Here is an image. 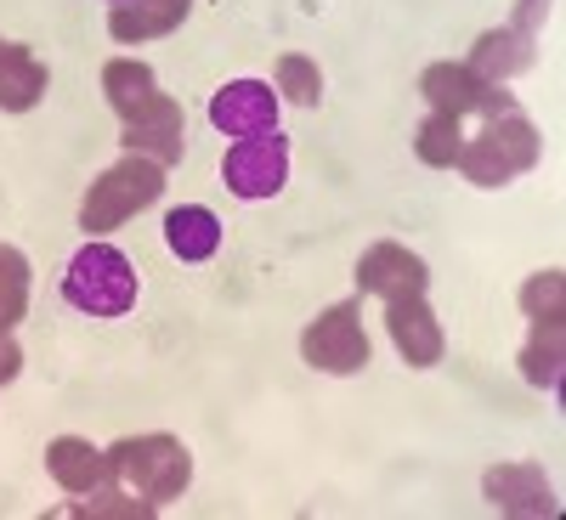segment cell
<instances>
[{
	"instance_id": "cell-2",
	"label": "cell",
	"mask_w": 566,
	"mask_h": 520,
	"mask_svg": "<svg viewBox=\"0 0 566 520\" xmlns=\"http://www.w3.org/2000/svg\"><path fill=\"white\" fill-rule=\"evenodd\" d=\"M136 295H142V277L114 244H85L63 266V306L80 311V317L114 322L136 306Z\"/></svg>"
},
{
	"instance_id": "cell-18",
	"label": "cell",
	"mask_w": 566,
	"mask_h": 520,
	"mask_svg": "<svg viewBox=\"0 0 566 520\" xmlns=\"http://www.w3.org/2000/svg\"><path fill=\"white\" fill-rule=\"evenodd\" d=\"M272 91H283L295 108H317L323 103V74H317V63L312 57H301V52H283L277 57V85Z\"/></svg>"
},
{
	"instance_id": "cell-11",
	"label": "cell",
	"mask_w": 566,
	"mask_h": 520,
	"mask_svg": "<svg viewBox=\"0 0 566 520\" xmlns=\"http://www.w3.org/2000/svg\"><path fill=\"white\" fill-rule=\"evenodd\" d=\"M391 340H397V351L413 362V368H437L442 362V322L431 317V306H424L419 295H408V300H391Z\"/></svg>"
},
{
	"instance_id": "cell-3",
	"label": "cell",
	"mask_w": 566,
	"mask_h": 520,
	"mask_svg": "<svg viewBox=\"0 0 566 520\" xmlns=\"http://www.w3.org/2000/svg\"><path fill=\"white\" fill-rule=\"evenodd\" d=\"M159 193H165V165L148 159V153H125L114 170H103V181H91V193L80 204V226L85 232H114L136 210H148Z\"/></svg>"
},
{
	"instance_id": "cell-10",
	"label": "cell",
	"mask_w": 566,
	"mask_h": 520,
	"mask_svg": "<svg viewBox=\"0 0 566 520\" xmlns=\"http://www.w3.org/2000/svg\"><path fill=\"white\" fill-rule=\"evenodd\" d=\"M357 283H363L368 295H386V306H391V300L424 295V261L408 255L402 244H374L357 261Z\"/></svg>"
},
{
	"instance_id": "cell-5",
	"label": "cell",
	"mask_w": 566,
	"mask_h": 520,
	"mask_svg": "<svg viewBox=\"0 0 566 520\" xmlns=\"http://www.w3.org/2000/svg\"><path fill=\"white\" fill-rule=\"evenodd\" d=\"M476 187H504L510 176H522V170H533L538 165V130H533V119H522V114H504V125L493 119L470 148H459V159H453Z\"/></svg>"
},
{
	"instance_id": "cell-1",
	"label": "cell",
	"mask_w": 566,
	"mask_h": 520,
	"mask_svg": "<svg viewBox=\"0 0 566 520\" xmlns=\"http://www.w3.org/2000/svg\"><path fill=\"white\" fill-rule=\"evenodd\" d=\"M103 85H108L114 114L125 119V136L119 141H125L130 153H148L159 165H176L187 153V119L159 91V79H154L148 63H108L103 68Z\"/></svg>"
},
{
	"instance_id": "cell-8",
	"label": "cell",
	"mask_w": 566,
	"mask_h": 520,
	"mask_svg": "<svg viewBox=\"0 0 566 520\" xmlns=\"http://www.w3.org/2000/svg\"><path fill=\"white\" fill-rule=\"evenodd\" d=\"M210 125L221 136H232V141L277 130V91L266 79H227L210 97Z\"/></svg>"
},
{
	"instance_id": "cell-19",
	"label": "cell",
	"mask_w": 566,
	"mask_h": 520,
	"mask_svg": "<svg viewBox=\"0 0 566 520\" xmlns=\"http://www.w3.org/2000/svg\"><path fill=\"white\" fill-rule=\"evenodd\" d=\"M29 306V261L0 244V328H12Z\"/></svg>"
},
{
	"instance_id": "cell-6",
	"label": "cell",
	"mask_w": 566,
	"mask_h": 520,
	"mask_svg": "<svg viewBox=\"0 0 566 520\" xmlns=\"http://www.w3.org/2000/svg\"><path fill=\"white\" fill-rule=\"evenodd\" d=\"M221 187L244 204L277 199L290 187V136L283 130H261V136H239L221 153Z\"/></svg>"
},
{
	"instance_id": "cell-14",
	"label": "cell",
	"mask_w": 566,
	"mask_h": 520,
	"mask_svg": "<svg viewBox=\"0 0 566 520\" xmlns=\"http://www.w3.org/2000/svg\"><path fill=\"white\" fill-rule=\"evenodd\" d=\"M40 97H45V63H40L34 52H23V45L0 40V108L23 114V108H34Z\"/></svg>"
},
{
	"instance_id": "cell-12",
	"label": "cell",
	"mask_w": 566,
	"mask_h": 520,
	"mask_svg": "<svg viewBox=\"0 0 566 520\" xmlns=\"http://www.w3.org/2000/svg\"><path fill=\"white\" fill-rule=\"evenodd\" d=\"M45 469H52V481L63 492H97L108 476H114V464L103 447H91L80 436H57L52 447H45Z\"/></svg>"
},
{
	"instance_id": "cell-13",
	"label": "cell",
	"mask_w": 566,
	"mask_h": 520,
	"mask_svg": "<svg viewBox=\"0 0 566 520\" xmlns=\"http://www.w3.org/2000/svg\"><path fill=\"white\" fill-rule=\"evenodd\" d=\"M165 250L187 266H199L221 250V215L205 210V204H176L165 215Z\"/></svg>"
},
{
	"instance_id": "cell-17",
	"label": "cell",
	"mask_w": 566,
	"mask_h": 520,
	"mask_svg": "<svg viewBox=\"0 0 566 520\" xmlns=\"http://www.w3.org/2000/svg\"><path fill=\"white\" fill-rule=\"evenodd\" d=\"M533 34L527 29H515V34H482L476 40V57H470V74H482V79H504L515 68H527L533 63Z\"/></svg>"
},
{
	"instance_id": "cell-16",
	"label": "cell",
	"mask_w": 566,
	"mask_h": 520,
	"mask_svg": "<svg viewBox=\"0 0 566 520\" xmlns=\"http://www.w3.org/2000/svg\"><path fill=\"white\" fill-rule=\"evenodd\" d=\"M488 498L499 509H515V514H555V498L538 481V469H493V476H488Z\"/></svg>"
},
{
	"instance_id": "cell-15",
	"label": "cell",
	"mask_w": 566,
	"mask_h": 520,
	"mask_svg": "<svg viewBox=\"0 0 566 520\" xmlns=\"http://www.w3.org/2000/svg\"><path fill=\"white\" fill-rule=\"evenodd\" d=\"M193 0H130V7H114L108 34L114 40H148V34H170Z\"/></svg>"
},
{
	"instance_id": "cell-9",
	"label": "cell",
	"mask_w": 566,
	"mask_h": 520,
	"mask_svg": "<svg viewBox=\"0 0 566 520\" xmlns=\"http://www.w3.org/2000/svg\"><path fill=\"white\" fill-rule=\"evenodd\" d=\"M424 97L437 103V114H510L515 103L504 97V91L482 74H470V68H453V63H437V68H424Z\"/></svg>"
},
{
	"instance_id": "cell-20",
	"label": "cell",
	"mask_w": 566,
	"mask_h": 520,
	"mask_svg": "<svg viewBox=\"0 0 566 520\" xmlns=\"http://www.w3.org/2000/svg\"><path fill=\"white\" fill-rule=\"evenodd\" d=\"M413 153L424 159V165H453L459 159V119L453 114H431L419 125V136H413Z\"/></svg>"
},
{
	"instance_id": "cell-7",
	"label": "cell",
	"mask_w": 566,
	"mask_h": 520,
	"mask_svg": "<svg viewBox=\"0 0 566 520\" xmlns=\"http://www.w3.org/2000/svg\"><path fill=\"white\" fill-rule=\"evenodd\" d=\"M301 357L317 373H363L368 368V335H363V322H357V306L352 300L328 306L301 335Z\"/></svg>"
},
{
	"instance_id": "cell-4",
	"label": "cell",
	"mask_w": 566,
	"mask_h": 520,
	"mask_svg": "<svg viewBox=\"0 0 566 520\" xmlns=\"http://www.w3.org/2000/svg\"><path fill=\"white\" fill-rule=\"evenodd\" d=\"M108 464H114V476L136 481V492L148 503H165L193 481V453L176 436H125L108 447Z\"/></svg>"
},
{
	"instance_id": "cell-21",
	"label": "cell",
	"mask_w": 566,
	"mask_h": 520,
	"mask_svg": "<svg viewBox=\"0 0 566 520\" xmlns=\"http://www.w3.org/2000/svg\"><path fill=\"white\" fill-rule=\"evenodd\" d=\"M108 7H130V0H108Z\"/></svg>"
}]
</instances>
